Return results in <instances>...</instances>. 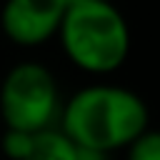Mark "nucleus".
<instances>
[{
  "mask_svg": "<svg viewBox=\"0 0 160 160\" xmlns=\"http://www.w3.org/2000/svg\"><path fill=\"white\" fill-rule=\"evenodd\" d=\"M150 128L148 102L125 85L92 82L62 100L58 130L78 148L115 152L125 150Z\"/></svg>",
  "mask_w": 160,
  "mask_h": 160,
  "instance_id": "1",
  "label": "nucleus"
},
{
  "mask_svg": "<svg viewBox=\"0 0 160 160\" xmlns=\"http://www.w3.org/2000/svg\"><path fill=\"white\" fill-rule=\"evenodd\" d=\"M55 38L70 65L88 75H110L130 55V25L112 0L68 2Z\"/></svg>",
  "mask_w": 160,
  "mask_h": 160,
  "instance_id": "2",
  "label": "nucleus"
},
{
  "mask_svg": "<svg viewBox=\"0 0 160 160\" xmlns=\"http://www.w3.org/2000/svg\"><path fill=\"white\" fill-rule=\"evenodd\" d=\"M62 95L52 70L38 60L15 62L0 82V118L5 130L42 132L58 128Z\"/></svg>",
  "mask_w": 160,
  "mask_h": 160,
  "instance_id": "3",
  "label": "nucleus"
},
{
  "mask_svg": "<svg viewBox=\"0 0 160 160\" xmlns=\"http://www.w3.org/2000/svg\"><path fill=\"white\" fill-rule=\"evenodd\" d=\"M65 10L68 0H5L0 30L12 45L35 48L58 35Z\"/></svg>",
  "mask_w": 160,
  "mask_h": 160,
  "instance_id": "4",
  "label": "nucleus"
},
{
  "mask_svg": "<svg viewBox=\"0 0 160 160\" xmlns=\"http://www.w3.org/2000/svg\"><path fill=\"white\" fill-rule=\"evenodd\" d=\"M25 160H78V148L58 128H52L35 132L32 148Z\"/></svg>",
  "mask_w": 160,
  "mask_h": 160,
  "instance_id": "5",
  "label": "nucleus"
},
{
  "mask_svg": "<svg viewBox=\"0 0 160 160\" xmlns=\"http://www.w3.org/2000/svg\"><path fill=\"white\" fill-rule=\"evenodd\" d=\"M125 160H160V130L148 128L125 148Z\"/></svg>",
  "mask_w": 160,
  "mask_h": 160,
  "instance_id": "6",
  "label": "nucleus"
},
{
  "mask_svg": "<svg viewBox=\"0 0 160 160\" xmlns=\"http://www.w3.org/2000/svg\"><path fill=\"white\" fill-rule=\"evenodd\" d=\"M35 132H22V130H5L0 140V150L8 160H25L30 148H32Z\"/></svg>",
  "mask_w": 160,
  "mask_h": 160,
  "instance_id": "7",
  "label": "nucleus"
},
{
  "mask_svg": "<svg viewBox=\"0 0 160 160\" xmlns=\"http://www.w3.org/2000/svg\"><path fill=\"white\" fill-rule=\"evenodd\" d=\"M68 2H82V0H68Z\"/></svg>",
  "mask_w": 160,
  "mask_h": 160,
  "instance_id": "8",
  "label": "nucleus"
}]
</instances>
